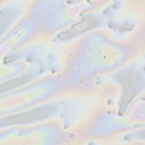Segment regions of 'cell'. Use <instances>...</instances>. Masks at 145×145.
I'll return each mask as SVG.
<instances>
[{
  "mask_svg": "<svg viewBox=\"0 0 145 145\" xmlns=\"http://www.w3.org/2000/svg\"><path fill=\"white\" fill-rule=\"evenodd\" d=\"M50 110L46 108H42L37 109L27 113L20 114L19 115L14 116L2 119L1 120V125H6L11 123H24L30 121H33L37 120L44 118L49 115Z\"/></svg>",
  "mask_w": 145,
  "mask_h": 145,
  "instance_id": "1",
  "label": "cell"
},
{
  "mask_svg": "<svg viewBox=\"0 0 145 145\" xmlns=\"http://www.w3.org/2000/svg\"><path fill=\"white\" fill-rule=\"evenodd\" d=\"M95 20L92 18H84L72 25L69 29L58 35V38L61 40H66L72 37L81 32L87 31L93 27Z\"/></svg>",
  "mask_w": 145,
  "mask_h": 145,
  "instance_id": "2",
  "label": "cell"
}]
</instances>
